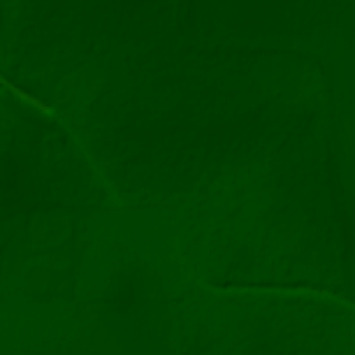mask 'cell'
<instances>
[{"mask_svg": "<svg viewBox=\"0 0 355 355\" xmlns=\"http://www.w3.org/2000/svg\"><path fill=\"white\" fill-rule=\"evenodd\" d=\"M205 287H209L212 290H234V291H239V290H243V291H251V290H257V291H276V293H306V294H313V295H319V297H324V298H329V300H333V301H337L340 304H344V305H348L349 308H354V302L351 300H348L347 297H344L343 294L340 293H336V291H331L326 287H315V286H308V284H263V286H259V284H233V286H223V287H216L214 284H209V283H202Z\"/></svg>", "mask_w": 355, "mask_h": 355, "instance_id": "obj_1", "label": "cell"}, {"mask_svg": "<svg viewBox=\"0 0 355 355\" xmlns=\"http://www.w3.org/2000/svg\"><path fill=\"white\" fill-rule=\"evenodd\" d=\"M1 83H3V86L4 87H7L17 98H19V100H22L24 103H28L29 105H32L33 108H36L37 111H40L42 114H44V115H50V114H53V107L47 103V101H44V100H42V98H39L37 96H35L33 93H31V92H28V90H25V89H22V87H19V86H17L15 83H12V82H10V80H7V78L6 76H1Z\"/></svg>", "mask_w": 355, "mask_h": 355, "instance_id": "obj_2", "label": "cell"}]
</instances>
